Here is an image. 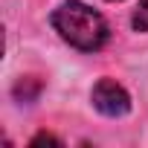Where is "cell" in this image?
Instances as JSON below:
<instances>
[{"label": "cell", "mask_w": 148, "mask_h": 148, "mask_svg": "<svg viewBox=\"0 0 148 148\" xmlns=\"http://www.w3.org/2000/svg\"><path fill=\"white\" fill-rule=\"evenodd\" d=\"M52 26L55 32L82 52H96L108 44V21L82 0H67L52 12Z\"/></svg>", "instance_id": "6da1fadb"}, {"label": "cell", "mask_w": 148, "mask_h": 148, "mask_svg": "<svg viewBox=\"0 0 148 148\" xmlns=\"http://www.w3.org/2000/svg\"><path fill=\"white\" fill-rule=\"evenodd\" d=\"M90 99H93V108H96L102 116H110V119L125 116V113L131 110V96H128V90H125L119 82H113V79H99V82L93 84Z\"/></svg>", "instance_id": "7a4b0ae2"}, {"label": "cell", "mask_w": 148, "mask_h": 148, "mask_svg": "<svg viewBox=\"0 0 148 148\" xmlns=\"http://www.w3.org/2000/svg\"><path fill=\"white\" fill-rule=\"evenodd\" d=\"M131 26L136 32H148V0H139V9L131 18Z\"/></svg>", "instance_id": "3957f363"}, {"label": "cell", "mask_w": 148, "mask_h": 148, "mask_svg": "<svg viewBox=\"0 0 148 148\" xmlns=\"http://www.w3.org/2000/svg\"><path fill=\"white\" fill-rule=\"evenodd\" d=\"M116 3H119V0H116Z\"/></svg>", "instance_id": "277c9868"}]
</instances>
